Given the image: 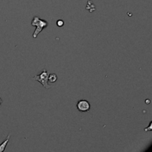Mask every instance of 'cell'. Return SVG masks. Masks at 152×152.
I'll return each mask as SVG.
<instances>
[{"label": "cell", "instance_id": "obj_6", "mask_svg": "<svg viewBox=\"0 0 152 152\" xmlns=\"http://www.w3.org/2000/svg\"><path fill=\"white\" fill-rule=\"evenodd\" d=\"M48 80V82H50V83H55L57 80V76L55 74H49Z\"/></svg>", "mask_w": 152, "mask_h": 152}, {"label": "cell", "instance_id": "obj_2", "mask_svg": "<svg viewBox=\"0 0 152 152\" xmlns=\"http://www.w3.org/2000/svg\"><path fill=\"white\" fill-rule=\"evenodd\" d=\"M48 71H46L45 69H43V71H42L41 74L34 76L32 79L34 80L38 81L39 83H41L46 89H50L51 87L48 85Z\"/></svg>", "mask_w": 152, "mask_h": 152}, {"label": "cell", "instance_id": "obj_10", "mask_svg": "<svg viewBox=\"0 0 152 152\" xmlns=\"http://www.w3.org/2000/svg\"><path fill=\"white\" fill-rule=\"evenodd\" d=\"M150 102V100H145V103H149Z\"/></svg>", "mask_w": 152, "mask_h": 152}, {"label": "cell", "instance_id": "obj_8", "mask_svg": "<svg viewBox=\"0 0 152 152\" xmlns=\"http://www.w3.org/2000/svg\"><path fill=\"white\" fill-rule=\"evenodd\" d=\"M144 131H145V132H151V131H152V122L151 121L150 122L149 126H148L147 128H145V129H144Z\"/></svg>", "mask_w": 152, "mask_h": 152}, {"label": "cell", "instance_id": "obj_9", "mask_svg": "<svg viewBox=\"0 0 152 152\" xmlns=\"http://www.w3.org/2000/svg\"><path fill=\"white\" fill-rule=\"evenodd\" d=\"M1 102H2V100H1V99L0 98V106H1Z\"/></svg>", "mask_w": 152, "mask_h": 152}, {"label": "cell", "instance_id": "obj_3", "mask_svg": "<svg viewBox=\"0 0 152 152\" xmlns=\"http://www.w3.org/2000/svg\"><path fill=\"white\" fill-rule=\"evenodd\" d=\"M77 109L81 112H88L89 111L91 108V105L89 103L88 101L85 100V99H82V100L78 101L77 102Z\"/></svg>", "mask_w": 152, "mask_h": 152}, {"label": "cell", "instance_id": "obj_4", "mask_svg": "<svg viewBox=\"0 0 152 152\" xmlns=\"http://www.w3.org/2000/svg\"><path fill=\"white\" fill-rule=\"evenodd\" d=\"M10 138V134H8L7 135V138H6V139L4 140L1 144H0V152H3L4 150H5V148L6 146H7V144L8 143Z\"/></svg>", "mask_w": 152, "mask_h": 152}, {"label": "cell", "instance_id": "obj_7", "mask_svg": "<svg viewBox=\"0 0 152 152\" xmlns=\"http://www.w3.org/2000/svg\"><path fill=\"white\" fill-rule=\"evenodd\" d=\"M64 24H65L64 21L61 20V19H59V20H58L57 22H56V25H57L58 27H59V28H61V27L63 26Z\"/></svg>", "mask_w": 152, "mask_h": 152}, {"label": "cell", "instance_id": "obj_1", "mask_svg": "<svg viewBox=\"0 0 152 152\" xmlns=\"http://www.w3.org/2000/svg\"><path fill=\"white\" fill-rule=\"evenodd\" d=\"M31 25H32V26L37 27L34 34H33V37H34V38H37V36L42 32V31L44 28H47V26L48 25V23L47 21L42 20V19H39L37 16H34L32 22H31Z\"/></svg>", "mask_w": 152, "mask_h": 152}, {"label": "cell", "instance_id": "obj_5", "mask_svg": "<svg viewBox=\"0 0 152 152\" xmlns=\"http://www.w3.org/2000/svg\"><path fill=\"white\" fill-rule=\"evenodd\" d=\"M86 9L88 10L90 12H93L95 10V6L93 3L91 2V1H88V4L86 5Z\"/></svg>", "mask_w": 152, "mask_h": 152}]
</instances>
